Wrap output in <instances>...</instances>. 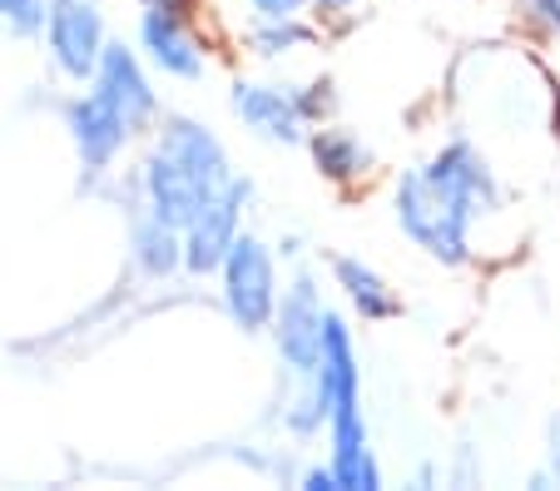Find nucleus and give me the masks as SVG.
Masks as SVG:
<instances>
[{
    "instance_id": "nucleus-1",
    "label": "nucleus",
    "mask_w": 560,
    "mask_h": 491,
    "mask_svg": "<svg viewBox=\"0 0 560 491\" xmlns=\"http://www.w3.org/2000/svg\"><path fill=\"white\" fill-rule=\"evenodd\" d=\"M506 219V184L476 135L442 139L392 184V224L417 254L442 268H471L476 258L506 254V244H497Z\"/></svg>"
},
{
    "instance_id": "nucleus-2",
    "label": "nucleus",
    "mask_w": 560,
    "mask_h": 491,
    "mask_svg": "<svg viewBox=\"0 0 560 491\" xmlns=\"http://www.w3.org/2000/svg\"><path fill=\"white\" fill-rule=\"evenodd\" d=\"M317 387L328 402V461L338 471L342 491H382V461L372 452L368 412H362V353L358 332L342 313L328 318V342L317 363Z\"/></svg>"
},
{
    "instance_id": "nucleus-3",
    "label": "nucleus",
    "mask_w": 560,
    "mask_h": 491,
    "mask_svg": "<svg viewBox=\"0 0 560 491\" xmlns=\"http://www.w3.org/2000/svg\"><path fill=\"white\" fill-rule=\"evenodd\" d=\"M213 278H219V303L233 328L268 332V323H273V313H278V293H283V258H278V244H268L264 234L244 229Z\"/></svg>"
},
{
    "instance_id": "nucleus-4",
    "label": "nucleus",
    "mask_w": 560,
    "mask_h": 491,
    "mask_svg": "<svg viewBox=\"0 0 560 491\" xmlns=\"http://www.w3.org/2000/svg\"><path fill=\"white\" fill-rule=\"evenodd\" d=\"M328 318H332V303L323 293V283H317V273H307V268L288 273L283 293H278V313L268 323V338H273V353L283 363L288 383L317 373L323 342H328Z\"/></svg>"
},
{
    "instance_id": "nucleus-5",
    "label": "nucleus",
    "mask_w": 560,
    "mask_h": 491,
    "mask_svg": "<svg viewBox=\"0 0 560 491\" xmlns=\"http://www.w3.org/2000/svg\"><path fill=\"white\" fill-rule=\"evenodd\" d=\"M135 45L154 65L159 80L174 85H199L213 70V40L203 31L199 11H170V5H144L135 25Z\"/></svg>"
},
{
    "instance_id": "nucleus-6",
    "label": "nucleus",
    "mask_w": 560,
    "mask_h": 491,
    "mask_svg": "<svg viewBox=\"0 0 560 491\" xmlns=\"http://www.w3.org/2000/svg\"><path fill=\"white\" fill-rule=\"evenodd\" d=\"M40 40L55 75L70 80V85H90L100 55L109 45L105 0H45Z\"/></svg>"
},
{
    "instance_id": "nucleus-7",
    "label": "nucleus",
    "mask_w": 560,
    "mask_h": 491,
    "mask_svg": "<svg viewBox=\"0 0 560 491\" xmlns=\"http://www.w3.org/2000/svg\"><path fill=\"white\" fill-rule=\"evenodd\" d=\"M60 125H65V139H70L74 160H80V174H85L90 184L109 179V174L119 169V160H125V150L135 144L125 115H119L95 85H80L65 100Z\"/></svg>"
},
{
    "instance_id": "nucleus-8",
    "label": "nucleus",
    "mask_w": 560,
    "mask_h": 491,
    "mask_svg": "<svg viewBox=\"0 0 560 491\" xmlns=\"http://www.w3.org/2000/svg\"><path fill=\"white\" fill-rule=\"evenodd\" d=\"M90 85H95L100 95L125 115V125H129V135L135 139H149L154 135V125L164 119L159 75H154V65L144 60V50H139L135 40H115V35H109V45H105V55H100Z\"/></svg>"
},
{
    "instance_id": "nucleus-9",
    "label": "nucleus",
    "mask_w": 560,
    "mask_h": 491,
    "mask_svg": "<svg viewBox=\"0 0 560 491\" xmlns=\"http://www.w3.org/2000/svg\"><path fill=\"white\" fill-rule=\"evenodd\" d=\"M229 115L264 144L293 150L303 144L313 119L298 105V85L293 80H273V75H238L229 85Z\"/></svg>"
},
{
    "instance_id": "nucleus-10",
    "label": "nucleus",
    "mask_w": 560,
    "mask_h": 491,
    "mask_svg": "<svg viewBox=\"0 0 560 491\" xmlns=\"http://www.w3.org/2000/svg\"><path fill=\"white\" fill-rule=\"evenodd\" d=\"M248 203H254V179L223 184L199 214L184 224V273L189 278H213L219 264L229 258V248L238 244V234L248 229Z\"/></svg>"
},
{
    "instance_id": "nucleus-11",
    "label": "nucleus",
    "mask_w": 560,
    "mask_h": 491,
    "mask_svg": "<svg viewBox=\"0 0 560 491\" xmlns=\"http://www.w3.org/2000/svg\"><path fill=\"white\" fill-rule=\"evenodd\" d=\"M129 194H135V209H149V214L170 219V224H179V229L213 199V189H203V184L194 179L179 160H170L159 144H149V150L139 154L135 174H129Z\"/></svg>"
},
{
    "instance_id": "nucleus-12",
    "label": "nucleus",
    "mask_w": 560,
    "mask_h": 491,
    "mask_svg": "<svg viewBox=\"0 0 560 491\" xmlns=\"http://www.w3.org/2000/svg\"><path fill=\"white\" fill-rule=\"evenodd\" d=\"M149 144H159L170 160H179L184 169H189L194 179H199L203 189H213V194H219L223 184L238 179L223 135L209 125V119H199V115H164L154 125V135H149Z\"/></svg>"
},
{
    "instance_id": "nucleus-13",
    "label": "nucleus",
    "mask_w": 560,
    "mask_h": 491,
    "mask_svg": "<svg viewBox=\"0 0 560 491\" xmlns=\"http://www.w3.org/2000/svg\"><path fill=\"white\" fill-rule=\"evenodd\" d=\"M303 150L313 160L317 179L332 184V189H358L377 174V150L352 125H338V119H323V125L307 129Z\"/></svg>"
},
{
    "instance_id": "nucleus-14",
    "label": "nucleus",
    "mask_w": 560,
    "mask_h": 491,
    "mask_svg": "<svg viewBox=\"0 0 560 491\" xmlns=\"http://www.w3.org/2000/svg\"><path fill=\"white\" fill-rule=\"evenodd\" d=\"M328 278H332V289H338L342 308H348V318H358V323L402 318V293L392 289V278L382 273V268H372L368 258L338 254L328 268Z\"/></svg>"
},
{
    "instance_id": "nucleus-15",
    "label": "nucleus",
    "mask_w": 560,
    "mask_h": 491,
    "mask_svg": "<svg viewBox=\"0 0 560 491\" xmlns=\"http://www.w3.org/2000/svg\"><path fill=\"white\" fill-rule=\"evenodd\" d=\"M125 248H129L135 273L149 278V283H170V278L184 273V229L149 214V209H129Z\"/></svg>"
},
{
    "instance_id": "nucleus-16",
    "label": "nucleus",
    "mask_w": 560,
    "mask_h": 491,
    "mask_svg": "<svg viewBox=\"0 0 560 491\" xmlns=\"http://www.w3.org/2000/svg\"><path fill=\"white\" fill-rule=\"evenodd\" d=\"M238 45L268 70H283L298 55H313L323 45V25L313 15H278V21H244Z\"/></svg>"
},
{
    "instance_id": "nucleus-17",
    "label": "nucleus",
    "mask_w": 560,
    "mask_h": 491,
    "mask_svg": "<svg viewBox=\"0 0 560 491\" xmlns=\"http://www.w3.org/2000/svg\"><path fill=\"white\" fill-rule=\"evenodd\" d=\"M283 432L288 437H303V442L328 432V402H323L317 377H298L293 393L283 397Z\"/></svg>"
},
{
    "instance_id": "nucleus-18",
    "label": "nucleus",
    "mask_w": 560,
    "mask_h": 491,
    "mask_svg": "<svg viewBox=\"0 0 560 491\" xmlns=\"http://www.w3.org/2000/svg\"><path fill=\"white\" fill-rule=\"evenodd\" d=\"M293 85H298V105H303V115L313 119V125H323V119H332V105H338V95H332V80H328V75L293 80Z\"/></svg>"
},
{
    "instance_id": "nucleus-19",
    "label": "nucleus",
    "mask_w": 560,
    "mask_h": 491,
    "mask_svg": "<svg viewBox=\"0 0 560 491\" xmlns=\"http://www.w3.org/2000/svg\"><path fill=\"white\" fill-rule=\"evenodd\" d=\"M45 0H0V25L11 35H40Z\"/></svg>"
},
{
    "instance_id": "nucleus-20",
    "label": "nucleus",
    "mask_w": 560,
    "mask_h": 491,
    "mask_svg": "<svg viewBox=\"0 0 560 491\" xmlns=\"http://www.w3.org/2000/svg\"><path fill=\"white\" fill-rule=\"evenodd\" d=\"M521 21H526V31L540 35V40H560V0H526V5H521Z\"/></svg>"
},
{
    "instance_id": "nucleus-21",
    "label": "nucleus",
    "mask_w": 560,
    "mask_h": 491,
    "mask_svg": "<svg viewBox=\"0 0 560 491\" xmlns=\"http://www.w3.org/2000/svg\"><path fill=\"white\" fill-rule=\"evenodd\" d=\"M368 5V0H307V15H313L323 31L328 25H348V21H358V11Z\"/></svg>"
},
{
    "instance_id": "nucleus-22",
    "label": "nucleus",
    "mask_w": 560,
    "mask_h": 491,
    "mask_svg": "<svg viewBox=\"0 0 560 491\" xmlns=\"http://www.w3.org/2000/svg\"><path fill=\"white\" fill-rule=\"evenodd\" d=\"M248 21H278V15H307V0H233Z\"/></svg>"
},
{
    "instance_id": "nucleus-23",
    "label": "nucleus",
    "mask_w": 560,
    "mask_h": 491,
    "mask_svg": "<svg viewBox=\"0 0 560 491\" xmlns=\"http://www.w3.org/2000/svg\"><path fill=\"white\" fill-rule=\"evenodd\" d=\"M530 487H536V491L560 487V417H550V428H546V471H536V477H530Z\"/></svg>"
},
{
    "instance_id": "nucleus-24",
    "label": "nucleus",
    "mask_w": 560,
    "mask_h": 491,
    "mask_svg": "<svg viewBox=\"0 0 560 491\" xmlns=\"http://www.w3.org/2000/svg\"><path fill=\"white\" fill-rule=\"evenodd\" d=\"M298 487L303 491H342V481H338V471H332V461L323 457V461H307V467L298 471Z\"/></svg>"
},
{
    "instance_id": "nucleus-25",
    "label": "nucleus",
    "mask_w": 560,
    "mask_h": 491,
    "mask_svg": "<svg viewBox=\"0 0 560 491\" xmlns=\"http://www.w3.org/2000/svg\"><path fill=\"white\" fill-rule=\"evenodd\" d=\"M144 5H170V11H199V0H139V11Z\"/></svg>"
}]
</instances>
